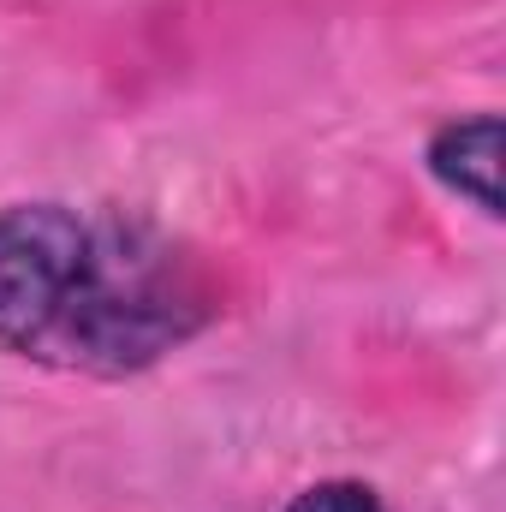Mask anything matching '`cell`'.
<instances>
[{"instance_id": "cell-1", "label": "cell", "mask_w": 506, "mask_h": 512, "mask_svg": "<svg viewBox=\"0 0 506 512\" xmlns=\"http://www.w3.org/2000/svg\"><path fill=\"white\" fill-rule=\"evenodd\" d=\"M203 322L185 262L66 203L0 209V346L54 370L126 376Z\"/></svg>"}, {"instance_id": "cell-2", "label": "cell", "mask_w": 506, "mask_h": 512, "mask_svg": "<svg viewBox=\"0 0 506 512\" xmlns=\"http://www.w3.org/2000/svg\"><path fill=\"white\" fill-rule=\"evenodd\" d=\"M423 161H429V173H435L453 197H465V203H477L489 221H501V114L447 120V126L429 137Z\"/></svg>"}, {"instance_id": "cell-3", "label": "cell", "mask_w": 506, "mask_h": 512, "mask_svg": "<svg viewBox=\"0 0 506 512\" xmlns=\"http://www.w3.org/2000/svg\"><path fill=\"white\" fill-rule=\"evenodd\" d=\"M280 512H387V501H381L370 483H346V477H334V483H310V489H298Z\"/></svg>"}]
</instances>
